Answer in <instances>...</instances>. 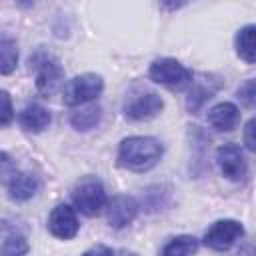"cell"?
<instances>
[{"label": "cell", "mask_w": 256, "mask_h": 256, "mask_svg": "<svg viewBox=\"0 0 256 256\" xmlns=\"http://www.w3.org/2000/svg\"><path fill=\"white\" fill-rule=\"evenodd\" d=\"M162 158V144L152 136H128L118 146V164L132 172H146Z\"/></svg>", "instance_id": "6da1fadb"}, {"label": "cell", "mask_w": 256, "mask_h": 256, "mask_svg": "<svg viewBox=\"0 0 256 256\" xmlns=\"http://www.w3.org/2000/svg\"><path fill=\"white\" fill-rule=\"evenodd\" d=\"M72 200L74 206L84 214V216H96L106 208V190L102 182L96 176H84L76 182L72 190Z\"/></svg>", "instance_id": "7a4b0ae2"}, {"label": "cell", "mask_w": 256, "mask_h": 256, "mask_svg": "<svg viewBox=\"0 0 256 256\" xmlns=\"http://www.w3.org/2000/svg\"><path fill=\"white\" fill-rule=\"evenodd\" d=\"M148 74L156 84H162V86H166L170 90H176V92L186 90L192 82V72L174 58L154 60Z\"/></svg>", "instance_id": "3957f363"}, {"label": "cell", "mask_w": 256, "mask_h": 256, "mask_svg": "<svg viewBox=\"0 0 256 256\" xmlns=\"http://www.w3.org/2000/svg\"><path fill=\"white\" fill-rule=\"evenodd\" d=\"M104 90V80L98 74L86 72L80 76H74L72 80H68V84L64 86V104L68 106H80L86 102H92L94 98H98Z\"/></svg>", "instance_id": "277c9868"}, {"label": "cell", "mask_w": 256, "mask_h": 256, "mask_svg": "<svg viewBox=\"0 0 256 256\" xmlns=\"http://www.w3.org/2000/svg\"><path fill=\"white\" fill-rule=\"evenodd\" d=\"M30 64L36 68V90L42 96H50L58 90V86L62 84L64 72L60 62L46 52H36L30 58Z\"/></svg>", "instance_id": "5b68a950"}, {"label": "cell", "mask_w": 256, "mask_h": 256, "mask_svg": "<svg viewBox=\"0 0 256 256\" xmlns=\"http://www.w3.org/2000/svg\"><path fill=\"white\" fill-rule=\"evenodd\" d=\"M244 234V228L236 220H218L214 222L206 234H204V244L212 250H228L240 240Z\"/></svg>", "instance_id": "8992f818"}, {"label": "cell", "mask_w": 256, "mask_h": 256, "mask_svg": "<svg viewBox=\"0 0 256 256\" xmlns=\"http://www.w3.org/2000/svg\"><path fill=\"white\" fill-rule=\"evenodd\" d=\"M216 160L220 166V172L232 180V182H240L244 180L246 172H248V164L244 158V152L240 150L238 144H224L218 148L216 152Z\"/></svg>", "instance_id": "52a82bcc"}, {"label": "cell", "mask_w": 256, "mask_h": 256, "mask_svg": "<svg viewBox=\"0 0 256 256\" xmlns=\"http://www.w3.org/2000/svg\"><path fill=\"white\" fill-rule=\"evenodd\" d=\"M48 230L62 240L74 238L78 234V218L74 208H70L68 204H58L48 216Z\"/></svg>", "instance_id": "ba28073f"}, {"label": "cell", "mask_w": 256, "mask_h": 256, "mask_svg": "<svg viewBox=\"0 0 256 256\" xmlns=\"http://www.w3.org/2000/svg\"><path fill=\"white\" fill-rule=\"evenodd\" d=\"M106 216L112 228L128 226L138 214V202L132 196H114L110 202H106Z\"/></svg>", "instance_id": "9c48e42d"}, {"label": "cell", "mask_w": 256, "mask_h": 256, "mask_svg": "<svg viewBox=\"0 0 256 256\" xmlns=\"http://www.w3.org/2000/svg\"><path fill=\"white\" fill-rule=\"evenodd\" d=\"M162 106H164V102L158 94L146 92V94H140V96L132 98L124 106V114L130 120H150L162 110Z\"/></svg>", "instance_id": "30bf717a"}, {"label": "cell", "mask_w": 256, "mask_h": 256, "mask_svg": "<svg viewBox=\"0 0 256 256\" xmlns=\"http://www.w3.org/2000/svg\"><path fill=\"white\" fill-rule=\"evenodd\" d=\"M238 120H240V110L232 102H220V104L212 106L210 112H208L210 126L220 130V132L234 130L238 126Z\"/></svg>", "instance_id": "8fae6325"}, {"label": "cell", "mask_w": 256, "mask_h": 256, "mask_svg": "<svg viewBox=\"0 0 256 256\" xmlns=\"http://www.w3.org/2000/svg\"><path fill=\"white\" fill-rule=\"evenodd\" d=\"M40 188V182L34 174L30 172H16L12 180L8 182V196L16 202H26L30 200Z\"/></svg>", "instance_id": "7c38bea8"}, {"label": "cell", "mask_w": 256, "mask_h": 256, "mask_svg": "<svg viewBox=\"0 0 256 256\" xmlns=\"http://www.w3.org/2000/svg\"><path fill=\"white\" fill-rule=\"evenodd\" d=\"M218 82L210 80V76H202L200 80H192L190 82V94H188V100H186V106L190 112H196L208 98H212V94L218 90Z\"/></svg>", "instance_id": "4fadbf2b"}, {"label": "cell", "mask_w": 256, "mask_h": 256, "mask_svg": "<svg viewBox=\"0 0 256 256\" xmlns=\"http://www.w3.org/2000/svg\"><path fill=\"white\" fill-rule=\"evenodd\" d=\"M18 122L28 132H42L50 124V112L40 104H28L18 114Z\"/></svg>", "instance_id": "5bb4252c"}, {"label": "cell", "mask_w": 256, "mask_h": 256, "mask_svg": "<svg viewBox=\"0 0 256 256\" xmlns=\"http://www.w3.org/2000/svg\"><path fill=\"white\" fill-rule=\"evenodd\" d=\"M102 118V108L98 104H80L78 110L72 112L70 116V124L76 128V130H90L94 128Z\"/></svg>", "instance_id": "9a60e30c"}, {"label": "cell", "mask_w": 256, "mask_h": 256, "mask_svg": "<svg viewBox=\"0 0 256 256\" xmlns=\"http://www.w3.org/2000/svg\"><path fill=\"white\" fill-rule=\"evenodd\" d=\"M254 32H256L254 24H248V26L240 28L238 34H236V52H238V56H240L244 62H248V64H254V60H256Z\"/></svg>", "instance_id": "2e32d148"}, {"label": "cell", "mask_w": 256, "mask_h": 256, "mask_svg": "<svg viewBox=\"0 0 256 256\" xmlns=\"http://www.w3.org/2000/svg\"><path fill=\"white\" fill-rule=\"evenodd\" d=\"M18 64V46L16 40L8 34H0V74L14 72Z\"/></svg>", "instance_id": "e0dca14e"}, {"label": "cell", "mask_w": 256, "mask_h": 256, "mask_svg": "<svg viewBox=\"0 0 256 256\" xmlns=\"http://www.w3.org/2000/svg\"><path fill=\"white\" fill-rule=\"evenodd\" d=\"M196 250H198V240L194 236H176L162 248V254L164 256H186V254H194Z\"/></svg>", "instance_id": "ac0fdd59"}, {"label": "cell", "mask_w": 256, "mask_h": 256, "mask_svg": "<svg viewBox=\"0 0 256 256\" xmlns=\"http://www.w3.org/2000/svg\"><path fill=\"white\" fill-rule=\"evenodd\" d=\"M28 252V244H26V238L20 236V234H10L4 244L0 246V254H26Z\"/></svg>", "instance_id": "d6986e66"}, {"label": "cell", "mask_w": 256, "mask_h": 256, "mask_svg": "<svg viewBox=\"0 0 256 256\" xmlns=\"http://www.w3.org/2000/svg\"><path fill=\"white\" fill-rule=\"evenodd\" d=\"M14 118V108H12V98L6 90H0V128L8 126Z\"/></svg>", "instance_id": "ffe728a7"}, {"label": "cell", "mask_w": 256, "mask_h": 256, "mask_svg": "<svg viewBox=\"0 0 256 256\" xmlns=\"http://www.w3.org/2000/svg\"><path fill=\"white\" fill-rule=\"evenodd\" d=\"M16 174V164L14 160L0 150V184H8L12 180V176Z\"/></svg>", "instance_id": "44dd1931"}, {"label": "cell", "mask_w": 256, "mask_h": 256, "mask_svg": "<svg viewBox=\"0 0 256 256\" xmlns=\"http://www.w3.org/2000/svg\"><path fill=\"white\" fill-rule=\"evenodd\" d=\"M254 96H256L254 80H246V82L238 88V98H240L248 108H252V106H254Z\"/></svg>", "instance_id": "7402d4cb"}, {"label": "cell", "mask_w": 256, "mask_h": 256, "mask_svg": "<svg viewBox=\"0 0 256 256\" xmlns=\"http://www.w3.org/2000/svg\"><path fill=\"white\" fill-rule=\"evenodd\" d=\"M254 118H250L246 122V128H244V144L248 150H254L256 148V140H254Z\"/></svg>", "instance_id": "603a6c76"}, {"label": "cell", "mask_w": 256, "mask_h": 256, "mask_svg": "<svg viewBox=\"0 0 256 256\" xmlns=\"http://www.w3.org/2000/svg\"><path fill=\"white\" fill-rule=\"evenodd\" d=\"M92 252H102V254H112L114 250L112 248H106V246H94L90 250H86V254H92Z\"/></svg>", "instance_id": "cb8c5ba5"}, {"label": "cell", "mask_w": 256, "mask_h": 256, "mask_svg": "<svg viewBox=\"0 0 256 256\" xmlns=\"http://www.w3.org/2000/svg\"><path fill=\"white\" fill-rule=\"evenodd\" d=\"M18 4L20 6H30V4H34V0H18Z\"/></svg>", "instance_id": "d4e9b609"}]
</instances>
